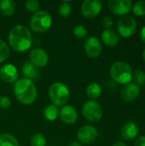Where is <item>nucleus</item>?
Segmentation results:
<instances>
[{
	"mask_svg": "<svg viewBox=\"0 0 145 146\" xmlns=\"http://www.w3.org/2000/svg\"><path fill=\"white\" fill-rule=\"evenodd\" d=\"M9 44L10 48L18 52L28 50L32 44V38L29 29L23 25L15 26L9 32Z\"/></svg>",
	"mask_w": 145,
	"mask_h": 146,
	"instance_id": "1",
	"label": "nucleus"
},
{
	"mask_svg": "<svg viewBox=\"0 0 145 146\" xmlns=\"http://www.w3.org/2000/svg\"><path fill=\"white\" fill-rule=\"evenodd\" d=\"M14 93L17 100L25 105L33 104L38 96V92L34 82L26 78L18 80L15 83Z\"/></svg>",
	"mask_w": 145,
	"mask_h": 146,
	"instance_id": "2",
	"label": "nucleus"
},
{
	"mask_svg": "<svg viewBox=\"0 0 145 146\" xmlns=\"http://www.w3.org/2000/svg\"><path fill=\"white\" fill-rule=\"evenodd\" d=\"M109 74L113 80L121 85H126L132 80V68L126 62H116L112 64Z\"/></svg>",
	"mask_w": 145,
	"mask_h": 146,
	"instance_id": "3",
	"label": "nucleus"
},
{
	"mask_svg": "<svg viewBox=\"0 0 145 146\" xmlns=\"http://www.w3.org/2000/svg\"><path fill=\"white\" fill-rule=\"evenodd\" d=\"M49 98L54 105L64 106L70 98L69 89L62 82H55L49 89Z\"/></svg>",
	"mask_w": 145,
	"mask_h": 146,
	"instance_id": "4",
	"label": "nucleus"
},
{
	"mask_svg": "<svg viewBox=\"0 0 145 146\" xmlns=\"http://www.w3.org/2000/svg\"><path fill=\"white\" fill-rule=\"evenodd\" d=\"M52 25V17L49 12L40 10L32 15L30 20L31 29L37 33L47 32Z\"/></svg>",
	"mask_w": 145,
	"mask_h": 146,
	"instance_id": "5",
	"label": "nucleus"
},
{
	"mask_svg": "<svg viewBox=\"0 0 145 146\" xmlns=\"http://www.w3.org/2000/svg\"><path fill=\"white\" fill-rule=\"evenodd\" d=\"M83 116L91 122H98L103 118V109L94 100L87 101L82 107Z\"/></svg>",
	"mask_w": 145,
	"mask_h": 146,
	"instance_id": "6",
	"label": "nucleus"
},
{
	"mask_svg": "<svg viewBox=\"0 0 145 146\" xmlns=\"http://www.w3.org/2000/svg\"><path fill=\"white\" fill-rule=\"evenodd\" d=\"M118 34L123 38L132 37L137 31V21L136 19L132 15H124L122 16L117 25Z\"/></svg>",
	"mask_w": 145,
	"mask_h": 146,
	"instance_id": "7",
	"label": "nucleus"
},
{
	"mask_svg": "<svg viewBox=\"0 0 145 146\" xmlns=\"http://www.w3.org/2000/svg\"><path fill=\"white\" fill-rule=\"evenodd\" d=\"M98 132L96 127L92 125H85L81 127L77 133L79 143L83 145H91L97 138Z\"/></svg>",
	"mask_w": 145,
	"mask_h": 146,
	"instance_id": "8",
	"label": "nucleus"
},
{
	"mask_svg": "<svg viewBox=\"0 0 145 146\" xmlns=\"http://www.w3.org/2000/svg\"><path fill=\"white\" fill-rule=\"evenodd\" d=\"M132 2L131 0H110L108 2L109 10L116 15H126L132 9Z\"/></svg>",
	"mask_w": 145,
	"mask_h": 146,
	"instance_id": "9",
	"label": "nucleus"
},
{
	"mask_svg": "<svg viewBox=\"0 0 145 146\" xmlns=\"http://www.w3.org/2000/svg\"><path fill=\"white\" fill-rule=\"evenodd\" d=\"M102 6L99 0H85L81 4V13L86 18H95L100 14Z\"/></svg>",
	"mask_w": 145,
	"mask_h": 146,
	"instance_id": "10",
	"label": "nucleus"
},
{
	"mask_svg": "<svg viewBox=\"0 0 145 146\" xmlns=\"http://www.w3.org/2000/svg\"><path fill=\"white\" fill-rule=\"evenodd\" d=\"M30 62L36 68H44L48 64L49 56L42 48H33L29 54Z\"/></svg>",
	"mask_w": 145,
	"mask_h": 146,
	"instance_id": "11",
	"label": "nucleus"
},
{
	"mask_svg": "<svg viewBox=\"0 0 145 146\" xmlns=\"http://www.w3.org/2000/svg\"><path fill=\"white\" fill-rule=\"evenodd\" d=\"M103 50L100 40L96 37H90L85 42V51L91 58L98 57Z\"/></svg>",
	"mask_w": 145,
	"mask_h": 146,
	"instance_id": "12",
	"label": "nucleus"
},
{
	"mask_svg": "<svg viewBox=\"0 0 145 146\" xmlns=\"http://www.w3.org/2000/svg\"><path fill=\"white\" fill-rule=\"evenodd\" d=\"M140 94V88L134 83L124 85L121 90V98L126 103H131L136 100Z\"/></svg>",
	"mask_w": 145,
	"mask_h": 146,
	"instance_id": "13",
	"label": "nucleus"
},
{
	"mask_svg": "<svg viewBox=\"0 0 145 146\" xmlns=\"http://www.w3.org/2000/svg\"><path fill=\"white\" fill-rule=\"evenodd\" d=\"M19 72L17 68L10 63L4 64L0 68V77L6 83H14L17 81Z\"/></svg>",
	"mask_w": 145,
	"mask_h": 146,
	"instance_id": "14",
	"label": "nucleus"
},
{
	"mask_svg": "<svg viewBox=\"0 0 145 146\" xmlns=\"http://www.w3.org/2000/svg\"><path fill=\"white\" fill-rule=\"evenodd\" d=\"M59 117L61 121L66 124H74L79 117L77 110L71 105H64L59 111Z\"/></svg>",
	"mask_w": 145,
	"mask_h": 146,
	"instance_id": "15",
	"label": "nucleus"
},
{
	"mask_svg": "<svg viewBox=\"0 0 145 146\" xmlns=\"http://www.w3.org/2000/svg\"><path fill=\"white\" fill-rule=\"evenodd\" d=\"M22 74L26 79L32 80V82L37 81L40 79V72L31 62H25L21 67Z\"/></svg>",
	"mask_w": 145,
	"mask_h": 146,
	"instance_id": "16",
	"label": "nucleus"
},
{
	"mask_svg": "<svg viewBox=\"0 0 145 146\" xmlns=\"http://www.w3.org/2000/svg\"><path fill=\"white\" fill-rule=\"evenodd\" d=\"M102 41L109 47H115L120 42V35L112 29H104L102 33Z\"/></svg>",
	"mask_w": 145,
	"mask_h": 146,
	"instance_id": "17",
	"label": "nucleus"
},
{
	"mask_svg": "<svg viewBox=\"0 0 145 146\" xmlns=\"http://www.w3.org/2000/svg\"><path fill=\"white\" fill-rule=\"evenodd\" d=\"M138 127L134 122H128L126 125L123 126V127L121 130V134L123 139L130 141L134 139L138 134Z\"/></svg>",
	"mask_w": 145,
	"mask_h": 146,
	"instance_id": "18",
	"label": "nucleus"
},
{
	"mask_svg": "<svg viewBox=\"0 0 145 146\" xmlns=\"http://www.w3.org/2000/svg\"><path fill=\"white\" fill-rule=\"evenodd\" d=\"M16 4L13 0H3L0 2V11L4 16H11L15 12Z\"/></svg>",
	"mask_w": 145,
	"mask_h": 146,
	"instance_id": "19",
	"label": "nucleus"
},
{
	"mask_svg": "<svg viewBox=\"0 0 145 146\" xmlns=\"http://www.w3.org/2000/svg\"><path fill=\"white\" fill-rule=\"evenodd\" d=\"M60 110L54 104L47 105L44 110V116L49 121H54L59 117Z\"/></svg>",
	"mask_w": 145,
	"mask_h": 146,
	"instance_id": "20",
	"label": "nucleus"
},
{
	"mask_svg": "<svg viewBox=\"0 0 145 146\" xmlns=\"http://www.w3.org/2000/svg\"><path fill=\"white\" fill-rule=\"evenodd\" d=\"M86 94L87 97L92 100L98 98L102 94V87L97 83H91L87 86L86 88Z\"/></svg>",
	"mask_w": 145,
	"mask_h": 146,
	"instance_id": "21",
	"label": "nucleus"
},
{
	"mask_svg": "<svg viewBox=\"0 0 145 146\" xmlns=\"http://www.w3.org/2000/svg\"><path fill=\"white\" fill-rule=\"evenodd\" d=\"M0 146H19L17 139L9 133L0 135Z\"/></svg>",
	"mask_w": 145,
	"mask_h": 146,
	"instance_id": "22",
	"label": "nucleus"
},
{
	"mask_svg": "<svg viewBox=\"0 0 145 146\" xmlns=\"http://www.w3.org/2000/svg\"><path fill=\"white\" fill-rule=\"evenodd\" d=\"M132 80L133 83L138 86H143L145 84V72L141 69H137L132 74Z\"/></svg>",
	"mask_w": 145,
	"mask_h": 146,
	"instance_id": "23",
	"label": "nucleus"
},
{
	"mask_svg": "<svg viewBox=\"0 0 145 146\" xmlns=\"http://www.w3.org/2000/svg\"><path fill=\"white\" fill-rule=\"evenodd\" d=\"M132 12L137 16H144L145 15V1L140 0L136 2L132 5Z\"/></svg>",
	"mask_w": 145,
	"mask_h": 146,
	"instance_id": "24",
	"label": "nucleus"
},
{
	"mask_svg": "<svg viewBox=\"0 0 145 146\" xmlns=\"http://www.w3.org/2000/svg\"><path fill=\"white\" fill-rule=\"evenodd\" d=\"M87 30L86 28L82 26V25H78V26H75L73 29V34L75 38L77 39H84L86 38L87 36Z\"/></svg>",
	"mask_w": 145,
	"mask_h": 146,
	"instance_id": "25",
	"label": "nucleus"
},
{
	"mask_svg": "<svg viewBox=\"0 0 145 146\" xmlns=\"http://www.w3.org/2000/svg\"><path fill=\"white\" fill-rule=\"evenodd\" d=\"M58 11L61 16L68 17L72 13V7L69 2H62L58 8Z\"/></svg>",
	"mask_w": 145,
	"mask_h": 146,
	"instance_id": "26",
	"label": "nucleus"
},
{
	"mask_svg": "<svg viewBox=\"0 0 145 146\" xmlns=\"http://www.w3.org/2000/svg\"><path fill=\"white\" fill-rule=\"evenodd\" d=\"M30 145H31V146H45L46 139L43 134L36 133L32 137L31 141H30Z\"/></svg>",
	"mask_w": 145,
	"mask_h": 146,
	"instance_id": "27",
	"label": "nucleus"
},
{
	"mask_svg": "<svg viewBox=\"0 0 145 146\" xmlns=\"http://www.w3.org/2000/svg\"><path fill=\"white\" fill-rule=\"evenodd\" d=\"M9 55V49L7 44L0 38V63L4 62Z\"/></svg>",
	"mask_w": 145,
	"mask_h": 146,
	"instance_id": "28",
	"label": "nucleus"
},
{
	"mask_svg": "<svg viewBox=\"0 0 145 146\" xmlns=\"http://www.w3.org/2000/svg\"><path fill=\"white\" fill-rule=\"evenodd\" d=\"M40 7V3L38 0H27L25 3V8L26 10L30 12H38Z\"/></svg>",
	"mask_w": 145,
	"mask_h": 146,
	"instance_id": "29",
	"label": "nucleus"
},
{
	"mask_svg": "<svg viewBox=\"0 0 145 146\" xmlns=\"http://www.w3.org/2000/svg\"><path fill=\"white\" fill-rule=\"evenodd\" d=\"M10 99L8 97H0V109L2 110H6L10 106Z\"/></svg>",
	"mask_w": 145,
	"mask_h": 146,
	"instance_id": "30",
	"label": "nucleus"
},
{
	"mask_svg": "<svg viewBox=\"0 0 145 146\" xmlns=\"http://www.w3.org/2000/svg\"><path fill=\"white\" fill-rule=\"evenodd\" d=\"M102 24L105 27V29H110V27H112V26L114 24V21H113V19L111 17L105 16L104 18H103Z\"/></svg>",
	"mask_w": 145,
	"mask_h": 146,
	"instance_id": "31",
	"label": "nucleus"
},
{
	"mask_svg": "<svg viewBox=\"0 0 145 146\" xmlns=\"http://www.w3.org/2000/svg\"><path fill=\"white\" fill-rule=\"evenodd\" d=\"M134 146H145V136H141L137 139Z\"/></svg>",
	"mask_w": 145,
	"mask_h": 146,
	"instance_id": "32",
	"label": "nucleus"
},
{
	"mask_svg": "<svg viewBox=\"0 0 145 146\" xmlns=\"http://www.w3.org/2000/svg\"><path fill=\"white\" fill-rule=\"evenodd\" d=\"M140 38L142 39V41L145 43V26H144L140 31Z\"/></svg>",
	"mask_w": 145,
	"mask_h": 146,
	"instance_id": "33",
	"label": "nucleus"
},
{
	"mask_svg": "<svg viewBox=\"0 0 145 146\" xmlns=\"http://www.w3.org/2000/svg\"><path fill=\"white\" fill-rule=\"evenodd\" d=\"M112 146H127L124 142H121V141H118L116 143H115Z\"/></svg>",
	"mask_w": 145,
	"mask_h": 146,
	"instance_id": "34",
	"label": "nucleus"
},
{
	"mask_svg": "<svg viewBox=\"0 0 145 146\" xmlns=\"http://www.w3.org/2000/svg\"><path fill=\"white\" fill-rule=\"evenodd\" d=\"M68 146H82L81 145V144L80 143H79V142H76V141H73V142H71Z\"/></svg>",
	"mask_w": 145,
	"mask_h": 146,
	"instance_id": "35",
	"label": "nucleus"
},
{
	"mask_svg": "<svg viewBox=\"0 0 145 146\" xmlns=\"http://www.w3.org/2000/svg\"><path fill=\"white\" fill-rule=\"evenodd\" d=\"M143 58H144V61L145 62V49L144 50V52H143Z\"/></svg>",
	"mask_w": 145,
	"mask_h": 146,
	"instance_id": "36",
	"label": "nucleus"
}]
</instances>
